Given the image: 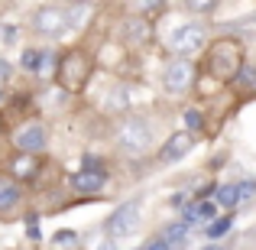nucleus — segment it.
Listing matches in <instances>:
<instances>
[{
	"label": "nucleus",
	"instance_id": "obj_29",
	"mask_svg": "<svg viewBox=\"0 0 256 250\" xmlns=\"http://www.w3.org/2000/svg\"><path fill=\"white\" fill-rule=\"evenodd\" d=\"M52 69H56V56H52V52H46V59H42V75H49Z\"/></svg>",
	"mask_w": 256,
	"mask_h": 250
},
{
	"label": "nucleus",
	"instance_id": "obj_10",
	"mask_svg": "<svg viewBox=\"0 0 256 250\" xmlns=\"http://www.w3.org/2000/svg\"><path fill=\"white\" fill-rule=\"evenodd\" d=\"M68 185L75 188L78 195H98L100 188L107 185V172H104V169H98V172H91V169H78V172H72Z\"/></svg>",
	"mask_w": 256,
	"mask_h": 250
},
{
	"label": "nucleus",
	"instance_id": "obj_16",
	"mask_svg": "<svg viewBox=\"0 0 256 250\" xmlns=\"http://www.w3.org/2000/svg\"><path fill=\"white\" fill-rule=\"evenodd\" d=\"M230 227H234V218H230V214H224V218H214L211 224H208V237L218 240V237H224Z\"/></svg>",
	"mask_w": 256,
	"mask_h": 250
},
{
	"label": "nucleus",
	"instance_id": "obj_25",
	"mask_svg": "<svg viewBox=\"0 0 256 250\" xmlns=\"http://www.w3.org/2000/svg\"><path fill=\"white\" fill-rule=\"evenodd\" d=\"M185 124H188V130H201V114L198 111H185Z\"/></svg>",
	"mask_w": 256,
	"mask_h": 250
},
{
	"label": "nucleus",
	"instance_id": "obj_17",
	"mask_svg": "<svg viewBox=\"0 0 256 250\" xmlns=\"http://www.w3.org/2000/svg\"><path fill=\"white\" fill-rule=\"evenodd\" d=\"M230 30H234V33H244V36H256V13H246V17L234 20Z\"/></svg>",
	"mask_w": 256,
	"mask_h": 250
},
{
	"label": "nucleus",
	"instance_id": "obj_26",
	"mask_svg": "<svg viewBox=\"0 0 256 250\" xmlns=\"http://www.w3.org/2000/svg\"><path fill=\"white\" fill-rule=\"evenodd\" d=\"M10 78H13V65H10V59L0 56V82H10Z\"/></svg>",
	"mask_w": 256,
	"mask_h": 250
},
{
	"label": "nucleus",
	"instance_id": "obj_31",
	"mask_svg": "<svg viewBox=\"0 0 256 250\" xmlns=\"http://www.w3.org/2000/svg\"><path fill=\"white\" fill-rule=\"evenodd\" d=\"M88 250H110V237H107V240H98V237H94L91 244H88Z\"/></svg>",
	"mask_w": 256,
	"mask_h": 250
},
{
	"label": "nucleus",
	"instance_id": "obj_12",
	"mask_svg": "<svg viewBox=\"0 0 256 250\" xmlns=\"http://www.w3.org/2000/svg\"><path fill=\"white\" fill-rule=\"evenodd\" d=\"M150 36H152V26H150V20H146V17L124 20V39H126V43L143 46V43H150Z\"/></svg>",
	"mask_w": 256,
	"mask_h": 250
},
{
	"label": "nucleus",
	"instance_id": "obj_18",
	"mask_svg": "<svg viewBox=\"0 0 256 250\" xmlns=\"http://www.w3.org/2000/svg\"><path fill=\"white\" fill-rule=\"evenodd\" d=\"M16 39H20V30L13 23H4V20H0V43H4V46H13Z\"/></svg>",
	"mask_w": 256,
	"mask_h": 250
},
{
	"label": "nucleus",
	"instance_id": "obj_11",
	"mask_svg": "<svg viewBox=\"0 0 256 250\" xmlns=\"http://www.w3.org/2000/svg\"><path fill=\"white\" fill-rule=\"evenodd\" d=\"M188 153H192V137H188V133H172V137L166 140V146L159 150V163L172 166V163H178L182 156H188Z\"/></svg>",
	"mask_w": 256,
	"mask_h": 250
},
{
	"label": "nucleus",
	"instance_id": "obj_27",
	"mask_svg": "<svg viewBox=\"0 0 256 250\" xmlns=\"http://www.w3.org/2000/svg\"><path fill=\"white\" fill-rule=\"evenodd\" d=\"M194 221H201V218H198V205H188V208H185V218H182V224L192 227Z\"/></svg>",
	"mask_w": 256,
	"mask_h": 250
},
{
	"label": "nucleus",
	"instance_id": "obj_2",
	"mask_svg": "<svg viewBox=\"0 0 256 250\" xmlns=\"http://www.w3.org/2000/svg\"><path fill=\"white\" fill-rule=\"evenodd\" d=\"M56 78L65 91H82L88 85V78H91V59H88V52L84 49H68L58 59Z\"/></svg>",
	"mask_w": 256,
	"mask_h": 250
},
{
	"label": "nucleus",
	"instance_id": "obj_32",
	"mask_svg": "<svg viewBox=\"0 0 256 250\" xmlns=\"http://www.w3.org/2000/svg\"><path fill=\"white\" fill-rule=\"evenodd\" d=\"M26 234H30L32 240H39V227H36V221H32V218H30V224H26Z\"/></svg>",
	"mask_w": 256,
	"mask_h": 250
},
{
	"label": "nucleus",
	"instance_id": "obj_21",
	"mask_svg": "<svg viewBox=\"0 0 256 250\" xmlns=\"http://www.w3.org/2000/svg\"><path fill=\"white\" fill-rule=\"evenodd\" d=\"M253 192H256V182H253V179H246V182H237V198H240V201H246Z\"/></svg>",
	"mask_w": 256,
	"mask_h": 250
},
{
	"label": "nucleus",
	"instance_id": "obj_4",
	"mask_svg": "<svg viewBox=\"0 0 256 250\" xmlns=\"http://www.w3.org/2000/svg\"><path fill=\"white\" fill-rule=\"evenodd\" d=\"M30 30L39 33V36H49V39H58L68 33V10L58 4H46V7H36L30 17Z\"/></svg>",
	"mask_w": 256,
	"mask_h": 250
},
{
	"label": "nucleus",
	"instance_id": "obj_15",
	"mask_svg": "<svg viewBox=\"0 0 256 250\" xmlns=\"http://www.w3.org/2000/svg\"><path fill=\"white\" fill-rule=\"evenodd\" d=\"M214 205H220V208H234V205H240V198H237V185H218V188H214Z\"/></svg>",
	"mask_w": 256,
	"mask_h": 250
},
{
	"label": "nucleus",
	"instance_id": "obj_23",
	"mask_svg": "<svg viewBox=\"0 0 256 250\" xmlns=\"http://www.w3.org/2000/svg\"><path fill=\"white\" fill-rule=\"evenodd\" d=\"M188 10H194V13H211L214 10V4H211V0H188Z\"/></svg>",
	"mask_w": 256,
	"mask_h": 250
},
{
	"label": "nucleus",
	"instance_id": "obj_13",
	"mask_svg": "<svg viewBox=\"0 0 256 250\" xmlns=\"http://www.w3.org/2000/svg\"><path fill=\"white\" fill-rule=\"evenodd\" d=\"M10 179L13 182H30V179H36V172H39V156H13V163H10Z\"/></svg>",
	"mask_w": 256,
	"mask_h": 250
},
{
	"label": "nucleus",
	"instance_id": "obj_30",
	"mask_svg": "<svg viewBox=\"0 0 256 250\" xmlns=\"http://www.w3.org/2000/svg\"><path fill=\"white\" fill-rule=\"evenodd\" d=\"M140 10H143V13H162L166 4H140Z\"/></svg>",
	"mask_w": 256,
	"mask_h": 250
},
{
	"label": "nucleus",
	"instance_id": "obj_24",
	"mask_svg": "<svg viewBox=\"0 0 256 250\" xmlns=\"http://www.w3.org/2000/svg\"><path fill=\"white\" fill-rule=\"evenodd\" d=\"M237 78H240V82H246V85H253V88H256V69H253V65H244Z\"/></svg>",
	"mask_w": 256,
	"mask_h": 250
},
{
	"label": "nucleus",
	"instance_id": "obj_9",
	"mask_svg": "<svg viewBox=\"0 0 256 250\" xmlns=\"http://www.w3.org/2000/svg\"><path fill=\"white\" fill-rule=\"evenodd\" d=\"M23 205V188L20 182H13L10 175H0V221L13 218Z\"/></svg>",
	"mask_w": 256,
	"mask_h": 250
},
{
	"label": "nucleus",
	"instance_id": "obj_19",
	"mask_svg": "<svg viewBox=\"0 0 256 250\" xmlns=\"http://www.w3.org/2000/svg\"><path fill=\"white\" fill-rule=\"evenodd\" d=\"M75 240H78V234H75V231H58L56 237H52V244H56V247H72Z\"/></svg>",
	"mask_w": 256,
	"mask_h": 250
},
{
	"label": "nucleus",
	"instance_id": "obj_8",
	"mask_svg": "<svg viewBox=\"0 0 256 250\" xmlns=\"http://www.w3.org/2000/svg\"><path fill=\"white\" fill-rule=\"evenodd\" d=\"M194 82V65L188 62V59H175V62L166 65V72H162V88L169 94H182V91H188Z\"/></svg>",
	"mask_w": 256,
	"mask_h": 250
},
{
	"label": "nucleus",
	"instance_id": "obj_7",
	"mask_svg": "<svg viewBox=\"0 0 256 250\" xmlns=\"http://www.w3.org/2000/svg\"><path fill=\"white\" fill-rule=\"evenodd\" d=\"M204 43H208V33H204L201 23H182L169 33V49L178 52V56H192V52H198Z\"/></svg>",
	"mask_w": 256,
	"mask_h": 250
},
{
	"label": "nucleus",
	"instance_id": "obj_6",
	"mask_svg": "<svg viewBox=\"0 0 256 250\" xmlns=\"http://www.w3.org/2000/svg\"><path fill=\"white\" fill-rule=\"evenodd\" d=\"M13 150L20 153V156H39V153L46 150V143H49V130H46V124H39V120H26V124H20L16 130H13Z\"/></svg>",
	"mask_w": 256,
	"mask_h": 250
},
{
	"label": "nucleus",
	"instance_id": "obj_5",
	"mask_svg": "<svg viewBox=\"0 0 256 250\" xmlns=\"http://www.w3.org/2000/svg\"><path fill=\"white\" fill-rule=\"evenodd\" d=\"M140 224H143V205H140V201H124V205L107 218L104 231H107V237H110V240H120V237L136 234Z\"/></svg>",
	"mask_w": 256,
	"mask_h": 250
},
{
	"label": "nucleus",
	"instance_id": "obj_28",
	"mask_svg": "<svg viewBox=\"0 0 256 250\" xmlns=\"http://www.w3.org/2000/svg\"><path fill=\"white\" fill-rule=\"evenodd\" d=\"M140 250H172V244L166 237H156V240H150L146 247H140Z\"/></svg>",
	"mask_w": 256,
	"mask_h": 250
},
{
	"label": "nucleus",
	"instance_id": "obj_34",
	"mask_svg": "<svg viewBox=\"0 0 256 250\" xmlns=\"http://www.w3.org/2000/svg\"><path fill=\"white\" fill-rule=\"evenodd\" d=\"M204 250H227V247H218V244H211V247H204Z\"/></svg>",
	"mask_w": 256,
	"mask_h": 250
},
{
	"label": "nucleus",
	"instance_id": "obj_14",
	"mask_svg": "<svg viewBox=\"0 0 256 250\" xmlns=\"http://www.w3.org/2000/svg\"><path fill=\"white\" fill-rule=\"evenodd\" d=\"M42 59H46L42 49H23V56H20V69L30 72V75H42Z\"/></svg>",
	"mask_w": 256,
	"mask_h": 250
},
{
	"label": "nucleus",
	"instance_id": "obj_22",
	"mask_svg": "<svg viewBox=\"0 0 256 250\" xmlns=\"http://www.w3.org/2000/svg\"><path fill=\"white\" fill-rule=\"evenodd\" d=\"M214 211H218V205H214V201H198V218L214 221Z\"/></svg>",
	"mask_w": 256,
	"mask_h": 250
},
{
	"label": "nucleus",
	"instance_id": "obj_33",
	"mask_svg": "<svg viewBox=\"0 0 256 250\" xmlns=\"http://www.w3.org/2000/svg\"><path fill=\"white\" fill-rule=\"evenodd\" d=\"M169 205H172V208H185V195H182V192H178V195H172Z\"/></svg>",
	"mask_w": 256,
	"mask_h": 250
},
{
	"label": "nucleus",
	"instance_id": "obj_3",
	"mask_svg": "<svg viewBox=\"0 0 256 250\" xmlns=\"http://www.w3.org/2000/svg\"><path fill=\"white\" fill-rule=\"evenodd\" d=\"M117 143H120V150H124L126 156H143V153L152 146V127H150V120L126 117L124 124H120V130H117Z\"/></svg>",
	"mask_w": 256,
	"mask_h": 250
},
{
	"label": "nucleus",
	"instance_id": "obj_1",
	"mask_svg": "<svg viewBox=\"0 0 256 250\" xmlns=\"http://www.w3.org/2000/svg\"><path fill=\"white\" fill-rule=\"evenodd\" d=\"M204 65H208V72H211L214 78H220V82L237 78L240 69H244V46H240L237 39H218V43L211 46V52H208Z\"/></svg>",
	"mask_w": 256,
	"mask_h": 250
},
{
	"label": "nucleus",
	"instance_id": "obj_20",
	"mask_svg": "<svg viewBox=\"0 0 256 250\" xmlns=\"http://www.w3.org/2000/svg\"><path fill=\"white\" fill-rule=\"evenodd\" d=\"M185 234H188V224H182V221H178V224H172L169 231H166V240H169V244H175V240H182Z\"/></svg>",
	"mask_w": 256,
	"mask_h": 250
}]
</instances>
